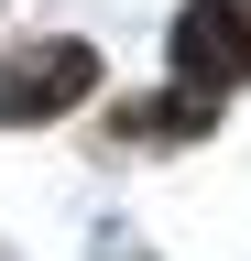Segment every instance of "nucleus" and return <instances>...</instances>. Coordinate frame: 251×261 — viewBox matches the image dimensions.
<instances>
[{"label": "nucleus", "instance_id": "f257e3e1", "mask_svg": "<svg viewBox=\"0 0 251 261\" xmlns=\"http://www.w3.org/2000/svg\"><path fill=\"white\" fill-rule=\"evenodd\" d=\"M175 76L208 98L251 76V0H186L175 11Z\"/></svg>", "mask_w": 251, "mask_h": 261}, {"label": "nucleus", "instance_id": "f03ea898", "mask_svg": "<svg viewBox=\"0 0 251 261\" xmlns=\"http://www.w3.org/2000/svg\"><path fill=\"white\" fill-rule=\"evenodd\" d=\"M87 87H99V55H87V44H44V55H22V65H11L0 120H55V109H77Z\"/></svg>", "mask_w": 251, "mask_h": 261}]
</instances>
